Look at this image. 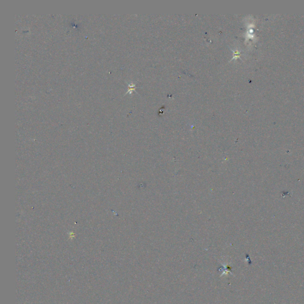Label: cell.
<instances>
[{
	"mask_svg": "<svg viewBox=\"0 0 304 304\" xmlns=\"http://www.w3.org/2000/svg\"><path fill=\"white\" fill-rule=\"evenodd\" d=\"M234 57H233V58H232L231 60H232L233 59H235V58L236 59V58H240L239 57H240L241 53H240V52H239L238 51H235L234 53Z\"/></svg>",
	"mask_w": 304,
	"mask_h": 304,
	"instance_id": "cell-1",
	"label": "cell"
}]
</instances>
